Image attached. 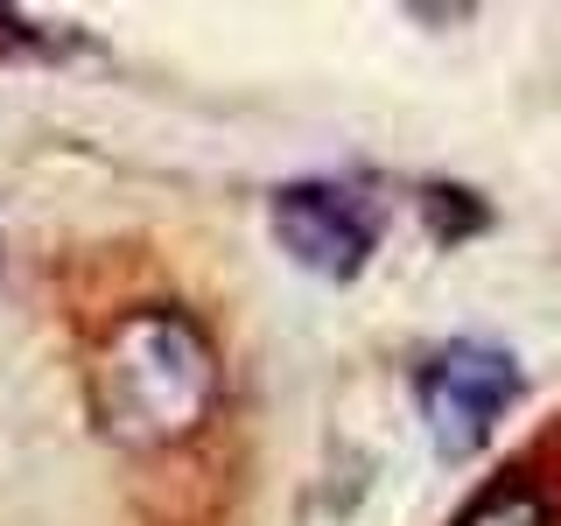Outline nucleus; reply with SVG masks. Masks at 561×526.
<instances>
[{"label":"nucleus","instance_id":"1","mask_svg":"<svg viewBox=\"0 0 561 526\" xmlns=\"http://www.w3.org/2000/svg\"><path fill=\"white\" fill-rule=\"evenodd\" d=\"M99 414L119 443L162 449L183 443L218 400V358L183 309H134L99 351Z\"/></svg>","mask_w":561,"mask_h":526},{"label":"nucleus","instance_id":"2","mask_svg":"<svg viewBox=\"0 0 561 526\" xmlns=\"http://www.w3.org/2000/svg\"><path fill=\"white\" fill-rule=\"evenodd\" d=\"M519 393H526L519 358L491 338H449L414 373V400H421V421H428V443L443 464H470Z\"/></svg>","mask_w":561,"mask_h":526},{"label":"nucleus","instance_id":"3","mask_svg":"<svg viewBox=\"0 0 561 526\" xmlns=\"http://www.w3.org/2000/svg\"><path fill=\"white\" fill-rule=\"evenodd\" d=\"M379 225L386 210L373 190L358 183H330V175H316V183H288L274 197V239L280 253L295 260V267L323 274V281H351L373 260L379 245Z\"/></svg>","mask_w":561,"mask_h":526},{"label":"nucleus","instance_id":"4","mask_svg":"<svg viewBox=\"0 0 561 526\" xmlns=\"http://www.w3.org/2000/svg\"><path fill=\"white\" fill-rule=\"evenodd\" d=\"M456 526H554V505L526 470H505L456 513Z\"/></svg>","mask_w":561,"mask_h":526}]
</instances>
